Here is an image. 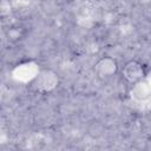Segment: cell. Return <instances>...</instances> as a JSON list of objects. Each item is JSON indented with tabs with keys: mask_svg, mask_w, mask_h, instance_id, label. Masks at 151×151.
Wrapping results in <instances>:
<instances>
[{
	"mask_svg": "<svg viewBox=\"0 0 151 151\" xmlns=\"http://www.w3.org/2000/svg\"><path fill=\"white\" fill-rule=\"evenodd\" d=\"M119 72H120L122 78L127 84H131V85H136L143 81L147 76L146 66L142 61L136 60V59L126 61L123 65V67L119 70Z\"/></svg>",
	"mask_w": 151,
	"mask_h": 151,
	"instance_id": "obj_1",
	"label": "cell"
},
{
	"mask_svg": "<svg viewBox=\"0 0 151 151\" xmlns=\"http://www.w3.org/2000/svg\"><path fill=\"white\" fill-rule=\"evenodd\" d=\"M119 65L118 61L112 57H101L99 58L94 65H93V72L96 77L100 80H109L113 78L119 72Z\"/></svg>",
	"mask_w": 151,
	"mask_h": 151,
	"instance_id": "obj_2",
	"label": "cell"
},
{
	"mask_svg": "<svg viewBox=\"0 0 151 151\" xmlns=\"http://www.w3.org/2000/svg\"><path fill=\"white\" fill-rule=\"evenodd\" d=\"M58 78L51 71H42L39 76L35 77L33 85L38 91H50L57 86Z\"/></svg>",
	"mask_w": 151,
	"mask_h": 151,
	"instance_id": "obj_3",
	"label": "cell"
}]
</instances>
